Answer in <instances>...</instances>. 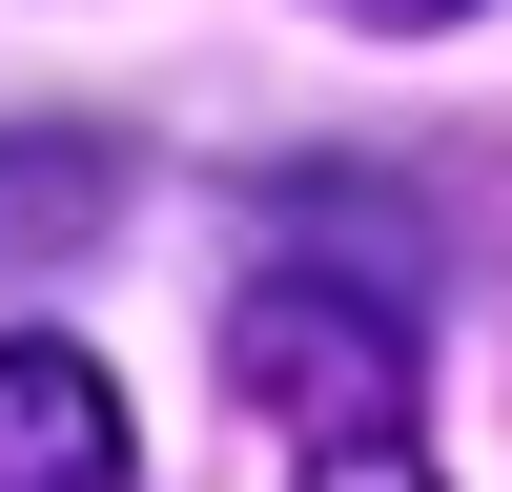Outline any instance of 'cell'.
Listing matches in <instances>:
<instances>
[{
    "mask_svg": "<svg viewBox=\"0 0 512 492\" xmlns=\"http://www.w3.org/2000/svg\"><path fill=\"white\" fill-rule=\"evenodd\" d=\"M226 369H246V410H267L287 451H390L410 410H431V308H410L390 267H349V246H267Z\"/></svg>",
    "mask_w": 512,
    "mask_h": 492,
    "instance_id": "cell-1",
    "label": "cell"
},
{
    "mask_svg": "<svg viewBox=\"0 0 512 492\" xmlns=\"http://www.w3.org/2000/svg\"><path fill=\"white\" fill-rule=\"evenodd\" d=\"M0 492H123V390L62 328H0Z\"/></svg>",
    "mask_w": 512,
    "mask_h": 492,
    "instance_id": "cell-2",
    "label": "cell"
},
{
    "mask_svg": "<svg viewBox=\"0 0 512 492\" xmlns=\"http://www.w3.org/2000/svg\"><path fill=\"white\" fill-rule=\"evenodd\" d=\"M103 164H82V144H0V246H82V226H103Z\"/></svg>",
    "mask_w": 512,
    "mask_h": 492,
    "instance_id": "cell-3",
    "label": "cell"
},
{
    "mask_svg": "<svg viewBox=\"0 0 512 492\" xmlns=\"http://www.w3.org/2000/svg\"><path fill=\"white\" fill-rule=\"evenodd\" d=\"M308 492H431V472H410V431H390V451H308Z\"/></svg>",
    "mask_w": 512,
    "mask_h": 492,
    "instance_id": "cell-4",
    "label": "cell"
},
{
    "mask_svg": "<svg viewBox=\"0 0 512 492\" xmlns=\"http://www.w3.org/2000/svg\"><path fill=\"white\" fill-rule=\"evenodd\" d=\"M349 21H451V0H349Z\"/></svg>",
    "mask_w": 512,
    "mask_h": 492,
    "instance_id": "cell-5",
    "label": "cell"
}]
</instances>
